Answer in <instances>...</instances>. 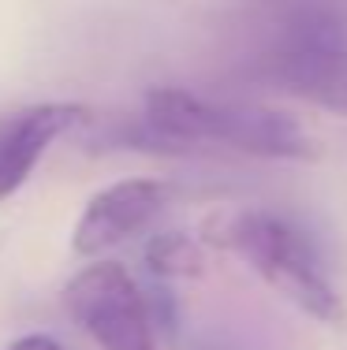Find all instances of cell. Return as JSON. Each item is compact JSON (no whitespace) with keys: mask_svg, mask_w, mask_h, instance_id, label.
<instances>
[{"mask_svg":"<svg viewBox=\"0 0 347 350\" xmlns=\"http://www.w3.org/2000/svg\"><path fill=\"white\" fill-rule=\"evenodd\" d=\"M142 131L161 149H191L198 142H224L261 161H313L318 138L292 112L254 101H209L183 86H153L146 94Z\"/></svg>","mask_w":347,"mask_h":350,"instance_id":"1","label":"cell"},{"mask_svg":"<svg viewBox=\"0 0 347 350\" xmlns=\"http://www.w3.org/2000/svg\"><path fill=\"white\" fill-rule=\"evenodd\" d=\"M209 231H217V235H209L205 243H220L235 250L292 306H299L313 321L344 324L347 317L344 298L336 295L313 243L292 220L266 209H246V213L224 216V220H213Z\"/></svg>","mask_w":347,"mask_h":350,"instance_id":"2","label":"cell"},{"mask_svg":"<svg viewBox=\"0 0 347 350\" xmlns=\"http://www.w3.org/2000/svg\"><path fill=\"white\" fill-rule=\"evenodd\" d=\"M64 302L101 350H157L150 302L123 265H86L64 287Z\"/></svg>","mask_w":347,"mask_h":350,"instance_id":"3","label":"cell"},{"mask_svg":"<svg viewBox=\"0 0 347 350\" xmlns=\"http://www.w3.org/2000/svg\"><path fill=\"white\" fill-rule=\"evenodd\" d=\"M269 64L287 90L310 97L347 68V19L333 8H299L280 30Z\"/></svg>","mask_w":347,"mask_h":350,"instance_id":"4","label":"cell"},{"mask_svg":"<svg viewBox=\"0 0 347 350\" xmlns=\"http://www.w3.org/2000/svg\"><path fill=\"white\" fill-rule=\"evenodd\" d=\"M168 183L161 179H120L97 190L71 231V250L79 257L109 254L112 246L127 243L131 235L150 228V220L168 205Z\"/></svg>","mask_w":347,"mask_h":350,"instance_id":"5","label":"cell"},{"mask_svg":"<svg viewBox=\"0 0 347 350\" xmlns=\"http://www.w3.org/2000/svg\"><path fill=\"white\" fill-rule=\"evenodd\" d=\"M86 120L90 108L75 101L30 105L0 120V202L12 198L30 179V172L38 168V161L53 142H60L68 131L82 127Z\"/></svg>","mask_w":347,"mask_h":350,"instance_id":"6","label":"cell"},{"mask_svg":"<svg viewBox=\"0 0 347 350\" xmlns=\"http://www.w3.org/2000/svg\"><path fill=\"white\" fill-rule=\"evenodd\" d=\"M142 257H146V269L157 280H187L205 269L202 243L183 235V231H161V235H153L146 243Z\"/></svg>","mask_w":347,"mask_h":350,"instance_id":"7","label":"cell"},{"mask_svg":"<svg viewBox=\"0 0 347 350\" xmlns=\"http://www.w3.org/2000/svg\"><path fill=\"white\" fill-rule=\"evenodd\" d=\"M310 101L329 108V112H336V116H347V68L340 75H333L329 82H321V86L310 94Z\"/></svg>","mask_w":347,"mask_h":350,"instance_id":"8","label":"cell"},{"mask_svg":"<svg viewBox=\"0 0 347 350\" xmlns=\"http://www.w3.org/2000/svg\"><path fill=\"white\" fill-rule=\"evenodd\" d=\"M4 350H64V347L56 343L53 336H41V332H34V336H23V339H15V343H8Z\"/></svg>","mask_w":347,"mask_h":350,"instance_id":"9","label":"cell"}]
</instances>
